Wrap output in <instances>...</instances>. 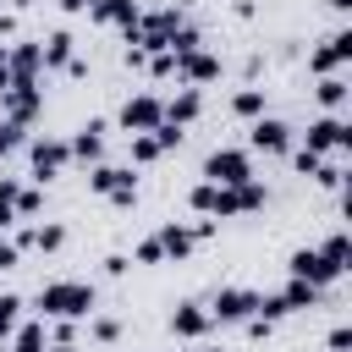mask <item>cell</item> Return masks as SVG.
Listing matches in <instances>:
<instances>
[{"label": "cell", "instance_id": "1", "mask_svg": "<svg viewBox=\"0 0 352 352\" xmlns=\"http://www.w3.org/2000/svg\"><path fill=\"white\" fill-rule=\"evenodd\" d=\"M187 204H192L204 220H231V214H253V209H264V204H270V187H264L258 176H248V182H236V187L198 182V187L187 192Z\"/></svg>", "mask_w": 352, "mask_h": 352}, {"label": "cell", "instance_id": "2", "mask_svg": "<svg viewBox=\"0 0 352 352\" xmlns=\"http://www.w3.org/2000/svg\"><path fill=\"white\" fill-rule=\"evenodd\" d=\"M99 302L94 280H44L38 286V314L44 319H88Z\"/></svg>", "mask_w": 352, "mask_h": 352}, {"label": "cell", "instance_id": "3", "mask_svg": "<svg viewBox=\"0 0 352 352\" xmlns=\"http://www.w3.org/2000/svg\"><path fill=\"white\" fill-rule=\"evenodd\" d=\"M88 192H99V198H110L116 209H132L138 204V176H132V165H94L88 170Z\"/></svg>", "mask_w": 352, "mask_h": 352}, {"label": "cell", "instance_id": "4", "mask_svg": "<svg viewBox=\"0 0 352 352\" xmlns=\"http://www.w3.org/2000/svg\"><path fill=\"white\" fill-rule=\"evenodd\" d=\"M302 148H314V154H341L346 160V148H352V126H346V116H314L308 121V132H302Z\"/></svg>", "mask_w": 352, "mask_h": 352}, {"label": "cell", "instance_id": "5", "mask_svg": "<svg viewBox=\"0 0 352 352\" xmlns=\"http://www.w3.org/2000/svg\"><path fill=\"white\" fill-rule=\"evenodd\" d=\"M248 176H253V154H248V148H231V143L209 148V160H204V182H214V187H236V182H248Z\"/></svg>", "mask_w": 352, "mask_h": 352}, {"label": "cell", "instance_id": "6", "mask_svg": "<svg viewBox=\"0 0 352 352\" xmlns=\"http://www.w3.org/2000/svg\"><path fill=\"white\" fill-rule=\"evenodd\" d=\"M204 308H209V319H214V324H242V319H253V314H258V292H248V286H220Z\"/></svg>", "mask_w": 352, "mask_h": 352}, {"label": "cell", "instance_id": "7", "mask_svg": "<svg viewBox=\"0 0 352 352\" xmlns=\"http://www.w3.org/2000/svg\"><path fill=\"white\" fill-rule=\"evenodd\" d=\"M297 143H292V126L286 121H275V116H253V126H248V154H292Z\"/></svg>", "mask_w": 352, "mask_h": 352}, {"label": "cell", "instance_id": "8", "mask_svg": "<svg viewBox=\"0 0 352 352\" xmlns=\"http://www.w3.org/2000/svg\"><path fill=\"white\" fill-rule=\"evenodd\" d=\"M121 132H154L160 121H165V99L160 94H126V104H121Z\"/></svg>", "mask_w": 352, "mask_h": 352}, {"label": "cell", "instance_id": "9", "mask_svg": "<svg viewBox=\"0 0 352 352\" xmlns=\"http://www.w3.org/2000/svg\"><path fill=\"white\" fill-rule=\"evenodd\" d=\"M28 160H33V182H50V176H60L66 165H72V148H66V138H33L28 143Z\"/></svg>", "mask_w": 352, "mask_h": 352}, {"label": "cell", "instance_id": "10", "mask_svg": "<svg viewBox=\"0 0 352 352\" xmlns=\"http://www.w3.org/2000/svg\"><path fill=\"white\" fill-rule=\"evenodd\" d=\"M0 110H6V121L28 126V121L44 110V88H38V82H6V94H0Z\"/></svg>", "mask_w": 352, "mask_h": 352}, {"label": "cell", "instance_id": "11", "mask_svg": "<svg viewBox=\"0 0 352 352\" xmlns=\"http://www.w3.org/2000/svg\"><path fill=\"white\" fill-rule=\"evenodd\" d=\"M286 275L292 280H314V286H330V280H341V270L319 253V248H297L292 258H286Z\"/></svg>", "mask_w": 352, "mask_h": 352}, {"label": "cell", "instance_id": "12", "mask_svg": "<svg viewBox=\"0 0 352 352\" xmlns=\"http://www.w3.org/2000/svg\"><path fill=\"white\" fill-rule=\"evenodd\" d=\"M346 60H352V33H346V28H336V33L308 55V72H314V77H330V72H341Z\"/></svg>", "mask_w": 352, "mask_h": 352}, {"label": "cell", "instance_id": "13", "mask_svg": "<svg viewBox=\"0 0 352 352\" xmlns=\"http://www.w3.org/2000/svg\"><path fill=\"white\" fill-rule=\"evenodd\" d=\"M154 248H160V258L165 264H182L192 248H198V226H182V220H165L160 231H154Z\"/></svg>", "mask_w": 352, "mask_h": 352}, {"label": "cell", "instance_id": "14", "mask_svg": "<svg viewBox=\"0 0 352 352\" xmlns=\"http://www.w3.org/2000/svg\"><path fill=\"white\" fill-rule=\"evenodd\" d=\"M209 330H214V319H209L204 302H176V308H170V336H182V341H204Z\"/></svg>", "mask_w": 352, "mask_h": 352}, {"label": "cell", "instance_id": "15", "mask_svg": "<svg viewBox=\"0 0 352 352\" xmlns=\"http://www.w3.org/2000/svg\"><path fill=\"white\" fill-rule=\"evenodd\" d=\"M66 148H72V160L99 165V160H104V121H82V126L66 138Z\"/></svg>", "mask_w": 352, "mask_h": 352}, {"label": "cell", "instance_id": "16", "mask_svg": "<svg viewBox=\"0 0 352 352\" xmlns=\"http://www.w3.org/2000/svg\"><path fill=\"white\" fill-rule=\"evenodd\" d=\"M138 11H143L138 0H94V6H88V16H94V22L121 28V33H126V28H138Z\"/></svg>", "mask_w": 352, "mask_h": 352}, {"label": "cell", "instance_id": "17", "mask_svg": "<svg viewBox=\"0 0 352 352\" xmlns=\"http://www.w3.org/2000/svg\"><path fill=\"white\" fill-rule=\"evenodd\" d=\"M176 77H182V82H214V77H220V55H209V50L176 55Z\"/></svg>", "mask_w": 352, "mask_h": 352}, {"label": "cell", "instance_id": "18", "mask_svg": "<svg viewBox=\"0 0 352 352\" xmlns=\"http://www.w3.org/2000/svg\"><path fill=\"white\" fill-rule=\"evenodd\" d=\"M198 116H204V94H198L192 82H187V88H176V94L165 99V121H176V126H192Z\"/></svg>", "mask_w": 352, "mask_h": 352}, {"label": "cell", "instance_id": "19", "mask_svg": "<svg viewBox=\"0 0 352 352\" xmlns=\"http://www.w3.org/2000/svg\"><path fill=\"white\" fill-rule=\"evenodd\" d=\"M72 44H77V38H72L66 28H55L50 38H38V55H44V72H50V66H60V72H66V60H72Z\"/></svg>", "mask_w": 352, "mask_h": 352}, {"label": "cell", "instance_id": "20", "mask_svg": "<svg viewBox=\"0 0 352 352\" xmlns=\"http://www.w3.org/2000/svg\"><path fill=\"white\" fill-rule=\"evenodd\" d=\"M314 99L330 110V116H341L346 110V77L341 72H330V77H319V88H314Z\"/></svg>", "mask_w": 352, "mask_h": 352}, {"label": "cell", "instance_id": "21", "mask_svg": "<svg viewBox=\"0 0 352 352\" xmlns=\"http://www.w3.org/2000/svg\"><path fill=\"white\" fill-rule=\"evenodd\" d=\"M231 110L253 121V116H270V99H264V88H236L231 94Z\"/></svg>", "mask_w": 352, "mask_h": 352}, {"label": "cell", "instance_id": "22", "mask_svg": "<svg viewBox=\"0 0 352 352\" xmlns=\"http://www.w3.org/2000/svg\"><path fill=\"white\" fill-rule=\"evenodd\" d=\"M319 253H324V258H330V264L346 275V264H352V242H346V231H330V236L319 242Z\"/></svg>", "mask_w": 352, "mask_h": 352}, {"label": "cell", "instance_id": "23", "mask_svg": "<svg viewBox=\"0 0 352 352\" xmlns=\"http://www.w3.org/2000/svg\"><path fill=\"white\" fill-rule=\"evenodd\" d=\"M126 138H132V160H138V165H154V160H160V154H165V148H160V138H154V132H126Z\"/></svg>", "mask_w": 352, "mask_h": 352}, {"label": "cell", "instance_id": "24", "mask_svg": "<svg viewBox=\"0 0 352 352\" xmlns=\"http://www.w3.org/2000/svg\"><path fill=\"white\" fill-rule=\"evenodd\" d=\"M16 324H22V297H16V292H0V341H6Z\"/></svg>", "mask_w": 352, "mask_h": 352}, {"label": "cell", "instance_id": "25", "mask_svg": "<svg viewBox=\"0 0 352 352\" xmlns=\"http://www.w3.org/2000/svg\"><path fill=\"white\" fill-rule=\"evenodd\" d=\"M11 209H16V220H33V214H38V209H44V198H38V187H22V192H16V204H11Z\"/></svg>", "mask_w": 352, "mask_h": 352}, {"label": "cell", "instance_id": "26", "mask_svg": "<svg viewBox=\"0 0 352 352\" xmlns=\"http://www.w3.org/2000/svg\"><path fill=\"white\" fill-rule=\"evenodd\" d=\"M22 143H28V138H22V126H16V121H0V160H6L11 148H22Z\"/></svg>", "mask_w": 352, "mask_h": 352}, {"label": "cell", "instance_id": "27", "mask_svg": "<svg viewBox=\"0 0 352 352\" xmlns=\"http://www.w3.org/2000/svg\"><path fill=\"white\" fill-rule=\"evenodd\" d=\"M88 319H94V314H88ZM116 336H121V319L99 314V319H94V341H116Z\"/></svg>", "mask_w": 352, "mask_h": 352}, {"label": "cell", "instance_id": "28", "mask_svg": "<svg viewBox=\"0 0 352 352\" xmlns=\"http://www.w3.org/2000/svg\"><path fill=\"white\" fill-rule=\"evenodd\" d=\"M16 258H22V248L11 236H0V270H16Z\"/></svg>", "mask_w": 352, "mask_h": 352}, {"label": "cell", "instance_id": "29", "mask_svg": "<svg viewBox=\"0 0 352 352\" xmlns=\"http://www.w3.org/2000/svg\"><path fill=\"white\" fill-rule=\"evenodd\" d=\"M126 264H132L126 253H110V258H104V270H110V275H126Z\"/></svg>", "mask_w": 352, "mask_h": 352}, {"label": "cell", "instance_id": "30", "mask_svg": "<svg viewBox=\"0 0 352 352\" xmlns=\"http://www.w3.org/2000/svg\"><path fill=\"white\" fill-rule=\"evenodd\" d=\"M330 6H336V11H346V6H352V0H330Z\"/></svg>", "mask_w": 352, "mask_h": 352}, {"label": "cell", "instance_id": "31", "mask_svg": "<svg viewBox=\"0 0 352 352\" xmlns=\"http://www.w3.org/2000/svg\"><path fill=\"white\" fill-rule=\"evenodd\" d=\"M192 352H226V346H192Z\"/></svg>", "mask_w": 352, "mask_h": 352}, {"label": "cell", "instance_id": "32", "mask_svg": "<svg viewBox=\"0 0 352 352\" xmlns=\"http://www.w3.org/2000/svg\"><path fill=\"white\" fill-rule=\"evenodd\" d=\"M0 352H6V341H0Z\"/></svg>", "mask_w": 352, "mask_h": 352}]
</instances>
